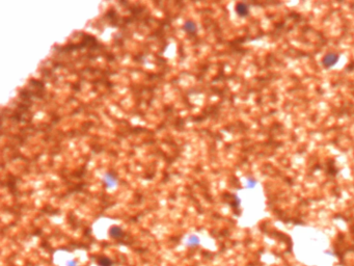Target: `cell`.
Here are the masks:
<instances>
[{"label":"cell","mask_w":354,"mask_h":266,"mask_svg":"<svg viewBox=\"0 0 354 266\" xmlns=\"http://www.w3.org/2000/svg\"><path fill=\"white\" fill-rule=\"evenodd\" d=\"M337 61H339V55L333 53V52H330V53L326 54L325 56H324L323 60H322V64L325 68H331V67H333Z\"/></svg>","instance_id":"cell-1"},{"label":"cell","mask_w":354,"mask_h":266,"mask_svg":"<svg viewBox=\"0 0 354 266\" xmlns=\"http://www.w3.org/2000/svg\"><path fill=\"white\" fill-rule=\"evenodd\" d=\"M236 13L240 17H246L249 14V8L245 3H238L236 6Z\"/></svg>","instance_id":"cell-2"},{"label":"cell","mask_w":354,"mask_h":266,"mask_svg":"<svg viewBox=\"0 0 354 266\" xmlns=\"http://www.w3.org/2000/svg\"><path fill=\"white\" fill-rule=\"evenodd\" d=\"M104 182L108 188H112L116 185V179L112 174H106L104 177Z\"/></svg>","instance_id":"cell-3"},{"label":"cell","mask_w":354,"mask_h":266,"mask_svg":"<svg viewBox=\"0 0 354 266\" xmlns=\"http://www.w3.org/2000/svg\"><path fill=\"white\" fill-rule=\"evenodd\" d=\"M184 30L187 31L188 33H194L196 31V25L192 21H187L184 24Z\"/></svg>","instance_id":"cell-4"},{"label":"cell","mask_w":354,"mask_h":266,"mask_svg":"<svg viewBox=\"0 0 354 266\" xmlns=\"http://www.w3.org/2000/svg\"><path fill=\"white\" fill-rule=\"evenodd\" d=\"M255 185H256V181L255 179H252V178H249V179L247 180V183H246V186H247V188L251 189V188L255 187Z\"/></svg>","instance_id":"cell-5"},{"label":"cell","mask_w":354,"mask_h":266,"mask_svg":"<svg viewBox=\"0 0 354 266\" xmlns=\"http://www.w3.org/2000/svg\"><path fill=\"white\" fill-rule=\"evenodd\" d=\"M200 243V240L196 236H191V238L189 239V245H196Z\"/></svg>","instance_id":"cell-6"}]
</instances>
